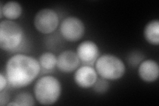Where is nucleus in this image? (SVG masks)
Segmentation results:
<instances>
[{
	"label": "nucleus",
	"instance_id": "f257e3e1",
	"mask_svg": "<svg viewBox=\"0 0 159 106\" xmlns=\"http://www.w3.org/2000/svg\"><path fill=\"white\" fill-rule=\"evenodd\" d=\"M41 70L39 60L34 57L24 54H16L7 60L5 75L10 86L21 89L34 82Z\"/></svg>",
	"mask_w": 159,
	"mask_h": 106
},
{
	"label": "nucleus",
	"instance_id": "f03ea898",
	"mask_svg": "<svg viewBox=\"0 0 159 106\" xmlns=\"http://www.w3.org/2000/svg\"><path fill=\"white\" fill-rule=\"evenodd\" d=\"M62 94V84L55 76H44L38 79L33 87V95L37 102L42 105L56 104Z\"/></svg>",
	"mask_w": 159,
	"mask_h": 106
},
{
	"label": "nucleus",
	"instance_id": "7ed1b4c3",
	"mask_svg": "<svg viewBox=\"0 0 159 106\" xmlns=\"http://www.w3.org/2000/svg\"><path fill=\"white\" fill-rule=\"evenodd\" d=\"M25 33L17 23L3 20L0 23V47L6 52H15L23 43Z\"/></svg>",
	"mask_w": 159,
	"mask_h": 106
},
{
	"label": "nucleus",
	"instance_id": "20e7f679",
	"mask_svg": "<svg viewBox=\"0 0 159 106\" xmlns=\"http://www.w3.org/2000/svg\"><path fill=\"white\" fill-rule=\"evenodd\" d=\"M95 69L98 76L108 81L121 78L126 72L125 64L123 60L111 54L99 56L95 62Z\"/></svg>",
	"mask_w": 159,
	"mask_h": 106
},
{
	"label": "nucleus",
	"instance_id": "39448f33",
	"mask_svg": "<svg viewBox=\"0 0 159 106\" xmlns=\"http://www.w3.org/2000/svg\"><path fill=\"white\" fill-rule=\"evenodd\" d=\"M34 27L38 32L44 35L54 33L59 26L60 21L58 13L51 8L39 10L33 19Z\"/></svg>",
	"mask_w": 159,
	"mask_h": 106
},
{
	"label": "nucleus",
	"instance_id": "423d86ee",
	"mask_svg": "<svg viewBox=\"0 0 159 106\" xmlns=\"http://www.w3.org/2000/svg\"><path fill=\"white\" fill-rule=\"evenodd\" d=\"M59 30L64 39L68 42H76L83 37L86 28L80 19L75 16H68L60 24Z\"/></svg>",
	"mask_w": 159,
	"mask_h": 106
},
{
	"label": "nucleus",
	"instance_id": "0eeeda50",
	"mask_svg": "<svg viewBox=\"0 0 159 106\" xmlns=\"http://www.w3.org/2000/svg\"><path fill=\"white\" fill-rule=\"evenodd\" d=\"M98 79V74L95 68L89 65L78 67L74 75V80L79 88L88 89L92 88Z\"/></svg>",
	"mask_w": 159,
	"mask_h": 106
},
{
	"label": "nucleus",
	"instance_id": "6e6552de",
	"mask_svg": "<svg viewBox=\"0 0 159 106\" xmlns=\"http://www.w3.org/2000/svg\"><path fill=\"white\" fill-rule=\"evenodd\" d=\"M76 53L80 62L89 65L96 61L100 51L95 42L87 40L78 45Z\"/></svg>",
	"mask_w": 159,
	"mask_h": 106
},
{
	"label": "nucleus",
	"instance_id": "1a4fd4ad",
	"mask_svg": "<svg viewBox=\"0 0 159 106\" xmlns=\"http://www.w3.org/2000/svg\"><path fill=\"white\" fill-rule=\"evenodd\" d=\"M80 64L76 52L66 50L59 54L57 57V68L62 73H71L76 71Z\"/></svg>",
	"mask_w": 159,
	"mask_h": 106
},
{
	"label": "nucleus",
	"instance_id": "9d476101",
	"mask_svg": "<svg viewBox=\"0 0 159 106\" xmlns=\"http://www.w3.org/2000/svg\"><path fill=\"white\" fill-rule=\"evenodd\" d=\"M138 74L143 82L151 83L157 81L159 76V66L155 60H143L139 64Z\"/></svg>",
	"mask_w": 159,
	"mask_h": 106
},
{
	"label": "nucleus",
	"instance_id": "9b49d317",
	"mask_svg": "<svg viewBox=\"0 0 159 106\" xmlns=\"http://www.w3.org/2000/svg\"><path fill=\"white\" fill-rule=\"evenodd\" d=\"M22 13V6L16 1H9L4 4L0 2V19L4 17L7 20L13 21L21 17Z\"/></svg>",
	"mask_w": 159,
	"mask_h": 106
},
{
	"label": "nucleus",
	"instance_id": "f8f14e48",
	"mask_svg": "<svg viewBox=\"0 0 159 106\" xmlns=\"http://www.w3.org/2000/svg\"><path fill=\"white\" fill-rule=\"evenodd\" d=\"M145 41L152 46L159 44V20L152 19L148 22L143 30Z\"/></svg>",
	"mask_w": 159,
	"mask_h": 106
},
{
	"label": "nucleus",
	"instance_id": "ddd939ff",
	"mask_svg": "<svg viewBox=\"0 0 159 106\" xmlns=\"http://www.w3.org/2000/svg\"><path fill=\"white\" fill-rule=\"evenodd\" d=\"M39 62L41 68L44 70H52L57 67V57L51 52H45L39 57Z\"/></svg>",
	"mask_w": 159,
	"mask_h": 106
},
{
	"label": "nucleus",
	"instance_id": "4468645a",
	"mask_svg": "<svg viewBox=\"0 0 159 106\" xmlns=\"http://www.w3.org/2000/svg\"><path fill=\"white\" fill-rule=\"evenodd\" d=\"M34 95L28 92H21L19 93L14 98L19 106H33L35 105V98Z\"/></svg>",
	"mask_w": 159,
	"mask_h": 106
},
{
	"label": "nucleus",
	"instance_id": "2eb2a0df",
	"mask_svg": "<svg viewBox=\"0 0 159 106\" xmlns=\"http://www.w3.org/2000/svg\"><path fill=\"white\" fill-rule=\"evenodd\" d=\"M94 92L98 94H104L107 92L109 88V83L108 80L101 78L100 79H98L96 83L92 86Z\"/></svg>",
	"mask_w": 159,
	"mask_h": 106
},
{
	"label": "nucleus",
	"instance_id": "dca6fc26",
	"mask_svg": "<svg viewBox=\"0 0 159 106\" xmlns=\"http://www.w3.org/2000/svg\"><path fill=\"white\" fill-rule=\"evenodd\" d=\"M9 102V95L4 90L0 91V105H7Z\"/></svg>",
	"mask_w": 159,
	"mask_h": 106
},
{
	"label": "nucleus",
	"instance_id": "f3484780",
	"mask_svg": "<svg viewBox=\"0 0 159 106\" xmlns=\"http://www.w3.org/2000/svg\"><path fill=\"white\" fill-rule=\"evenodd\" d=\"M7 84L8 81L6 75L1 72L0 73V91H2L6 88Z\"/></svg>",
	"mask_w": 159,
	"mask_h": 106
},
{
	"label": "nucleus",
	"instance_id": "a211bd4d",
	"mask_svg": "<svg viewBox=\"0 0 159 106\" xmlns=\"http://www.w3.org/2000/svg\"><path fill=\"white\" fill-rule=\"evenodd\" d=\"M13 106H19V104L16 102H15L14 100L12 101V102H9L7 105V106H13Z\"/></svg>",
	"mask_w": 159,
	"mask_h": 106
}]
</instances>
